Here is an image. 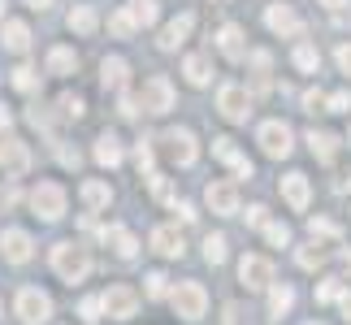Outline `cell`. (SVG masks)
Returning a JSON list of instances; mask_svg holds the SVG:
<instances>
[{"label":"cell","instance_id":"1","mask_svg":"<svg viewBox=\"0 0 351 325\" xmlns=\"http://www.w3.org/2000/svg\"><path fill=\"white\" fill-rule=\"evenodd\" d=\"M52 269H57L65 282H83L91 274V252L83 243H57V248H52Z\"/></svg>","mask_w":351,"mask_h":325},{"label":"cell","instance_id":"2","mask_svg":"<svg viewBox=\"0 0 351 325\" xmlns=\"http://www.w3.org/2000/svg\"><path fill=\"white\" fill-rule=\"evenodd\" d=\"M169 300H173V313H178L182 321H199V317H204V308H208V295H204L199 282H182Z\"/></svg>","mask_w":351,"mask_h":325},{"label":"cell","instance_id":"3","mask_svg":"<svg viewBox=\"0 0 351 325\" xmlns=\"http://www.w3.org/2000/svg\"><path fill=\"white\" fill-rule=\"evenodd\" d=\"M52 317V300L39 287H22L18 291V321H26V325H44Z\"/></svg>","mask_w":351,"mask_h":325},{"label":"cell","instance_id":"4","mask_svg":"<svg viewBox=\"0 0 351 325\" xmlns=\"http://www.w3.org/2000/svg\"><path fill=\"white\" fill-rule=\"evenodd\" d=\"M31 208H35V217H44V221H57L65 213V191L57 182H39L31 191Z\"/></svg>","mask_w":351,"mask_h":325},{"label":"cell","instance_id":"5","mask_svg":"<svg viewBox=\"0 0 351 325\" xmlns=\"http://www.w3.org/2000/svg\"><path fill=\"white\" fill-rule=\"evenodd\" d=\"M256 143L265 147V156H291V126L287 121H265L261 134H256Z\"/></svg>","mask_w":351,"mask_h":325},{"label":"cell","instance_id":"6","mask_svg":"<svg viewBox=\"0 0 351 325\" xmlns=\"http://www.w3.org/2000/svg\"><path fill=\"white\" fill-rule=\"evenodd\" d=\"M265 22H269V31H274V35H287V39H300L304 35V18L291 5H269L265 9Z\"/></svg>","mask_w":351,"mask_h":325},{"label":"cell","instance_id":"7","mask_svg":"<svg viewBox=\"0 0 351 325\" xmlns=\"http://www.w3.org/2000/svg\"><path fill=\"white\" fill-rule=\"evenodd\" d=\"M239 282L247 291H265L269 282H274V265H269L265 256H243L239 261Z\"/></svg>","mask_w":351,"mask_h":325},{"label":"cell","instance_id":"8","mask_svg":"<svg viewBox=\"0 0 351 325\" xmlns=\"http://www.w3.org/2000/svg\"><path fill=\"white\" fill-rule=\"evenodd\" d=\"M217 108H221V117L226 121H247V113H252V96L243 87H221L217 91Z\"/></svg>","mask_w":351,"mask_h":325},{"label":"cell","instance_id":"9","mask_svg":"<svg viewBox=\"0 0 351 325\" xmlns=\"http://www.w3.org/2000/svg\"><path fill=\"white\" fill-rule=\"evenodd\" d=\"M143 108H147V113H169V108H173V87H169L165 74H152L143 83Z\"/></svg>","mask_w":351,"mask_h":325},{"label":"cell","instance_id":"10","mask_svg":"<svg viewBox=\"0 0 351 325\" xmlns=\"http://www.w3.org/2000/svg\"><path fill=\"white\" fill-rule=\"evenodd\" d=\"M100 300H104V313H109L113 321H126V317H134V308H139V295H134L130 287H109Z\"/></svg>","mask_w":351,"mask_h":325},{"label":"cell","instance_id":"11","mask_svg":"<svg viewBox=\"0 0 351 325\" xmlns=\"http://www.w3.org/2000/svg\"><path fill=\"white\" fill-rule=\"evenodd\" d=\"M0 169H5L9 178H18V173L31 169V152H26L22 139H0Z\"/></svg>","mask_w":351,"mask_h":325},{"label":"cell","instance_id":"12","mask_svg":"<svg viewBox=\"0 0 351 325\" xmlns=\"http://www.w3.org/2000/svg\"><path fill=\"white\" fill-rule=\"evenodd\" d=\"M204 200H208V208L221 213V217H234L239 213V186L234 182H208Z\"/></svg>","mask_w":351,"mask_h":325},{"label":"cell","instance_id":"13","mask_svg":"<svg viewBox=\"0 0 351 325\" xmlns=\"http://www.w3.org/2000/svg\"><path fill=\"white\" fill-rule=\"evenodd\" d=\"M165 152H169V160H178V165H195V156H199L195 134L191 130H169L165 134Z\"/></svg>","mask_w":351,"mask_h":325},{"label":"cell","instance_id":"14","mask_svg":"<svg viewBox=\"0 0 351 325\" xmlns=\"http://www.w3.org/2000/svg\"><path fill=\"white\" fill-rule=\"evenodd\" d=\"M0 252H5L9 265H26L31 261V234L26 230H5L0 234Z\"/></svg>","mask_w":351,"mask_h":325},{"label":"cell","instance_id":"15","mask_svg":"<svg viewBox=\"0 0 351 325\" xmlns=\"http://www.w3.org/2000/svg\"><path fill=\"white\" fill-rule=\"evenodd\" d=\"M191 26H195V13H178L165 31H160V48L165 52H173L178 44H186V35H191Z\"/></svg>","mask_w":351,"mask_h":325},{"label":"cell","instance_id":"16","mask_svg":"<svg viewBox=\"0 0 351 325\" xmlns=\"http://www.w3.org/2000/svg\"><path fill=\"white\" fill-rule=\"evenodd\" d=\"M213 156H217V160H226V165H234V173H239V178H252V160H247V156H239L234 139H213Z\"/></svg>","mask_w":351,"mask_h":325},{"label":"cell","instance_id":"17","mask_svg":"<svg viewBox=\"0 0 351 325\" xmlns=\"http://www.w3.org/2000/svg\"><path fill=\"white\" fill-rule=\"evenodd\" d=\"M126 74H130V65L121 61V57H104L100 61V83H104V91H126Z\"/></svg>","mask_w":351,"mask_h":325},{"label":"cell","instance_id":"18","mask_svg":"<svg viewBox=\"0 0 351 325\" xmlns=\"http://www.w3.org/2000/svg\"><path fill=\"white\" fill-rule=\"evenodd\" d=\"M152 248H156L160 256H169V261H178V256L186 252V248H182V234H178L173 226H156V230H152Z\"/></svg>","mask_w":351,"mask_h":325},{"label":"cell","instance_id":"19","mask_svg":"<svg viewBox=\"0 0 351 325\" xmlns=\"http://www.w3.org/2000/svg\"><path fill=\"white\" fill-rule=\"evenodd\" d=\"M282 195H287V204L295 213H304L308 208V178L304 173H287V178H282Z\"/></svg>","mask_w":351,"mask_h":325},{"label":"cell","instance_id":"20","mask_svg":"<svg viewBox=\"0 0 351 325\" xmlns=\"http://www.w3.org/2000/svg\"><path fill=\"white\" fill-rule=\"evenodd\" d=\"M104 243H109V248L121 256V261H130L134 252H139V243H134V234L126 226H113V230H104Z\"/></svg>","mask_w":351,"mask_h":325},{"label":"cell","instance_id":"21","mask_svg":"<svg viewBox=\"0 0 351 325\" xmlns=\"http://www.w3.org/2000/svg\"><path fill=\"white\" fill-rule=\"evenodd\" d=\"M308 147H313V156H317V160H334V156H339V134H330V130H313V134H308Z\"/></svg>","mask_w":351,"mask_h":325},{"label":"cell","instance_id":"22","mask_svg":"<svg viewBox=\"0 0 351 325\" xmlns=\"http://www.w3.org/2000/svg\"><path fill=\"white\" fill-rule=\"evenodd\" d=\"M96 160H100L104 169L121 165V143H117V134H109V130H104L100 139H96Z\"/></svg>","mask_w":351,"mask_h":325},{"label":"cell","instance_id":"23","mask_svg":"<svg viewBox=\"0 0 351 325\" xmlns=\"http://www.w3.org/2000/svg\"><path fill=\"white\" fill-rule=\"evenodd\" d=\"M291 304H295V291L291 287H274L269 291V321H282L291 313Z\"/></svg>","mask_w":351,"mask_h":325},{"label":"cell","instance_id":"24","mask_svg":"<svg viewBox=\"0 0 351 325\" xmlns=\"http://www.w3.org/2000/svg\"><path fill=\"white\" fill-rule=\"evenodd\" d=\"M217 48L230 61H239L243 57V31H239V26H221V31H217Z\"/></svg>","mask_w":351,"mask_h":325},{"label":"cell","instance_id":"25","mask_svg":"<svg viewBox=\"0 0 351 325\" xmlns=\"http://www.w3.org/2000/svg\"><path fill=\"white\" fill-rule=\"evenodd\" d=\"M5 48L9 52H26V48H31V31H26V22H5Z\"/></svg>","mask_w":351,"mask_h":325},{"label":"cell","instance_id":"26","mask_svg":"<svg viewBox=\"0 0 351 325\" xmlns=\"http://www.w3.org/2000/svg\"><path fill=\"white\" fill-rule=\"evenodd\" d=\"M78 195H83V204H87V208H104V204L113 200V191H109L104 182H83V191H78Z\"/></svg>","mask_w":351,"mask_h":325},{"label":"cell","instance_id":"27","mask_svg":"<svg viewBox=\"0 0 351 325\" xmlns=\"http://www.w3.org/2000/svg\"><path fill=\"white\" fill-rule=\"evenodd\" d=\"M70 31H78V35H91V31H96V9H87V5L70 9Z\"/></svg>","mask_w":351,"mask_h":325},{"label":"cell","instance_id":"28","mask_svg":"<svg viewBox=\"0 0 351 325\" xmlns=\"http://www.w3.org/2000/svg\"><path fill=\"white\" fill-rule=\"evenodd\" d=\"M74 65H78V57H74L70 48H52L48 52V74H70Z\"/></svg>","mask_w":351,"mask_h":325},{"label":"cell","instance_id":"29","mask_svg":"<svg viewBox=\"0 0 351 325\" xmlns=\"http://www.w3.org/2000/svg\"><path fill=\"white\" fill-rule=\"evenodd\" d=\"M186 83H195V87H204L208 78H213V70H208V57H186Z\"/></svg>","mask_w":351,"mask_h":325},{"label":"cell","instance_id":"30","mask_svg":"<svg viewBox=\"0 0 351 325\" xmlns=\"http://www.w3.org/2000/svg\"><path fill=\"white\" fill-rule=\"evenodd\" d=\"M134 26H139V22H134V13H130V9H117L113 18H109V31H113L117 39H130V35H134Z\"/></svg>","mask_w":351,"mask_h":325},{"label":"cell","instance_id":"31","mask_svg":"<svg viewBox=\"0 0 351 325\" xmlns=\"http://www.w3.org/2000/svg\"><path fill=\"white\" fill-rule=\"evenodd\" d=\"M295 65H300L304 74H317V65H321V52H317L313 44H300V48H295Z\"/></svg>","mask_w":351,"mask_h":325},{"label":"cell","instance_id":"32","mask_svg":"<svg viewBox=\"0 0 351 325\" xmlns=\"http://www.w3.org/2000/svg\"><path fill=\"white\" fill-rule=\"evenodd\" d=\"M57 108H61V117H74V121H78V117L87 113V104H83V96H74V91H65V96L57 100Z\"/></svg>","mask_w":351,"mask_h":325},{"label":"cell","instance_id":"33","mask_svg":"<svg viewBox=\"0 0 351 325\" xmlns=\"http://www.w3.org/2000/svg\"><path fill=\"white\" fill-rule=\"evenodd\" d=\"M204 261L208 265H221L226 261V234H208L204 239Z\"/></svg>","mask_w":351,"mask_h":325},{"label":"cell","instance_id":"34","mask_svg":"<svg viewBox=\"0 0 351 325\" xmlns=\"http://www.w3.org/2000/svg\"><path fill=\"white\" fill-rule=\"evenodd\" d=\"M130 13L139 26H152L156 22V0H130Z\"/></svg>","mask_w":351,"mask_h":325},{"label":"cell","instance_id":"35","mask_svg":"<svg viewBox=\"0 0 351 325\" xmlns=\"http://www.w3.org/2000/svg\"><path fill=\"white\" fill-rule=\"evenodd\" d=\"M265 239L274 243V248H287V243H291V226L287 221H269L265 226Z\"/></svg>","mask_w":351,"mask_h":325},{"label":"cell","instance_id":"36","mask_svg":"<svg viewBox=\"0 0 351 325\" xmlns=\"http://www.w3.org/2000/svg\"><path fill=\"white\" fill-rule=\"evenodd\" d=\"M13 87H18V91H35L39 87V74L31 70V65H18V70H13Z\"/></svg>","mask_w":351,"mask_h":325},{"label":"cell","instance_id":"37","mask_svg":"<svg viewBox=\"0 0 351 325\" xmlns=\"http://www.w3.org/2000/svg\"><path fill=\"white\" fill-rule=\"evenodd\" d=\"M134 165L152 178V139H139V147H134Z\"/></svg>","mask_w":351,"mask_h":325},{"label":"cell","instance_id":"38","mask_svg":"<svg viewBox=\"0 0 351 325\" xmlns=\"http://www.w3.org/2000/svg\"><path fill=\"white\" fill-rule=\"evenodd\" d=\"M308 230H313V239H317V234H321V239H339V226L326 221V217H313V221H308Z\"/></svg>","mask_w":351,"mask_h":325},{"label":"cell","instance_id":"39","mask_svg":"<svg viewBox=\"0 0 351 325\" xmlns=\"http://www.w3.org/2000/svg\"><path fill=\"white\" fill-rule=\"evenodd\" d=\"M321 261H326V252H321V243H313V248H304V252H300V265H304V269H317Z\"/></svg>","mask_w":351,"mask_h":325},{"label":"cell","instance_id":"40","mask_svg":"<svg viewBox=\"0 0 351 325\" xmlns=\"http://www.w3.org/2000/svg\"><path fill=\"white\" fill-rule=\"evenodd\" d=\"M326 108H330V113H347V108H351V91H334V96L326 100Z\"/></svg>","mask_w":351,"mask_h":325},{"label":"cell","instance_id":"41","mask_svg":"<svg viewBox=\"0 0 351 325\" xmlns=\"http://www.w3.org/2000/svg\"><path fill=\"white\" fill-rule=\"evenodd\" d=\"M339 295H343L339 282H321V287H317V304H330V300H339Z\"/></svg>","mask_w":351,"mask_h":325},{"label":"cell","instance_id":"42","mask_svg":"<svg viewBox=\"0 0 351 325\" xmlns=\"http://www.w3.org/2000/svg\"><path fill=\"white\" fill-rule=\"evenodd\" d=\"M165 287H169L165 274H147V295H152V300H160V295H165Z\"/></svg>","mask_w":351,"mask_h":325},{"label":"cell","instance_id":"43","mask_svg":"<svg viewBox=\"0 0 351 325\" xmlns=\"http://www.w3.org/2000/svg\"><path fill=\"white\" fill-rule=\"evenodd\" d=\"M247 226H269V208L265 204H252L247 208Z\"/></svg>","mask_w":351,"mask_h":325},{"label":"cell","instance_id":"44","mask_svg":"<svg viewBox=\"0 0 351 325\" xmlns=\"http://www.w3.org/2000/svg\"><path fill=\"white\" fill-rule=\"evenodd\" d=\"M104 313V300H83V321H100Z\"/></svg>","mask_w":351,"mask_h":325},{"label":"cell","instance_id":"45","mask_svg":"<svg viewBox=\"0 0 351 325\" xmlns=\"http://www.w3.org/2000/svg\"><path fill=\"white\" fill-rule=\"evenodd\" d=\"M304 108H308V113H317V108H326V96H321V91H304Z\"/></svg>","mask_w":351,"mask_h":325},{"label":"cell","instance_id":"46","mask_svg":"<svg viewBox=\"0 0 351 325\" xmlns=\"http://www.w3.org/2000/svg\"><path fill=\"white\" fill-rule=\"evenodd\" d=\"M334 57H339V70L351 74V44H339V52H334Z\"/></svg>","mask_w":351,"mask_h":325},{"label":"cell","instance_id":"47","mask_svg":"<svg viewBox=\"0 0 351 325\" xmlns=\"http://www.w3.org/2000/svg\"><path fill=\"white\" fill-rule=\"evenodd\" d=\"M121 117H139V100L134 96H121Z\"/></svg>","mask_w":351,"mask_h":325},{"label":"cell","instance_id":"48","mask_svg":"<svg viewBox=\"0 0 351 325\" xmlns=\"http://www.w3.org/2000/svg\"><path fill=\"white\" fill-rule=\"evenodd\" d=\"M61 160H65L70 169H78V160H83V156H78V152H70V147H61Z\"/></svg>","mask_w":351,"mask_h":325},{"label":"cell","instance_id":"49","mask_svg":"<svg viewBox=\"0 0 351 325\" xmlns=\"http://www.w3.org/2000/svg\"><path fill=\"white\" fill-rule=\"evenodd\" d=\"M178 217H182V221H195V208H191V204H182V200H178Z\"/></svg>","mask_w":351,"mask_h":325},{"label":"cell","instance_id":"50","mask_svg":"<svg viewBox=\"0 0 351 325\" xmlns=\"http://www.w3.org/2000/svg\"><path fill=\"white\" fill-rule=\"evenodd\" d=\"M239 317H243V313H239V308H234V304H230V308H226V325H243Z\"/></svg>","mask_w":351,"mask_h":325},{"label":"cell","instance_id":"51","mask_svg":"<svg viewBox=\"0 0 351 325\" xmlns=\"http://www.w3.org/2000/svg\"><path fill=\"white\" fill-rule=\"evenodd\" d=\"M339 304H343V317L351 321V291H343V295H339Z\"/></svg>","mask_w":351,"mask_h":325},{"label":"cell","instance_id":"52","mask_svg":"<svg viewBox=\"0 0 351 325\" xmlns=\"http://www.w3.org/2000/svg\"><path fill=\"white\" fill-rule=\"evenodd\" d=\"M339 265H343V269H347V274H351V248H347V252L339 256Z\"/></svg>","mask_w":351,"mask_h":325},{"label":"cell","instance_id":"53","mask_svg":"<svg viewBox=\"0 0 351 325\" xmlns=\"http://www.w3.org/2000/svg\"><path fill=\"white\" fill-rule=\"evenodd\" d=\"M5 126H9V108L0 104V130H5Z\"/></svg>","mask_w":351,"mask_h":325},{"label":"cell","instance_id":"54","mask_svg":"<svg viewBox=\"0 0 351 325\" xmlns=\"http://www.w3.org/2000/svg\"><path fill=\"white\" fill-rule=\"evenodd\" d=\"M26 5H35V9H48V5H52V0H26Z\"/></svg>","mask_w":351,"mask_h":325},{"label":"cell","instance_id":"55","mask_svg":"<svg viewBox=\"0 0 351 325\" xmlns=\"http://www.w3.org/2000/svg\"><path fill=\"white\" fill-rule=\"evenodd\" d=\"M321 5H330V9H339V5H343V0H321Z\"/></svg>","mask_w":351,"mask_h":325},{"label":"cell","instance_id":"56","mask_svg":"<svg viewBox=\"0 0 351 325\" xmlns=\"http://www.w3.org/2000/svg\"><path fill=\"white\" fill-rule=\"evenodd\" d=\"M0 18H5V0H0Z\"/></svg>","mask_w":351,"mask_h":325}]
</instances>
